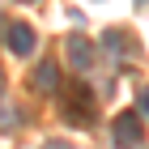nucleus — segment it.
<instances>
[{
  "label": "nucleus",
  "mask_w": 149,
  "mask_h": 149,
  "mask_svg": "<svg viewBox=\"0 0 149 149\" xmlns=\"http://www.w3.org/2000/svg\"><path fill=\"white\" fill-rule=\"evenodd\" d=\"M111 136H115V149H141V145H145L141 119H136L132 111H128V115H115V124H111Z\"/></svg>",
  "instance_id": "nucleus-1"
},
{
  "label": "nucleus",
  "mask_w": 149,
  "mask_h": 149,
  "mask_svg": "<svg viewBox=\"0 0 149 149\" xmlns=\"http://www.w3.org/2000/svg\"><path fill=\"white\" fill-rule=\"evenodd\" d=\"M64 51H68V64L77 72H90L94 68V47H90L85 34H68V38H64Z\"/></svg>",
  "instance_id": "nucleus-2"
},
{
  "label": "nucleus",
  "mask_w": 149,
  "mask_h": 149,
  "mask_svg": "<svg viewBox=\"0 0 149 149\" xmlns=\"http://www.w3.org/2000/svg\"><path fill=\"white\" fill-rule=\"evenodd\" d=\"M34 47H38L34 26H26V22L9 26V51H13V56H34Z\"/></svg>",
  "instance_id": "nucleus-3"
},
{
  "label": "nucleus",
  "mask_w": 149,
  "mask_h": 149,
  "mask_svg": "<svg viewBox=\"0 0 149 149\" xmlns=\"http://www.w3.org/2000/svg\"><path fill=\"white\" fill-rule=\"evenodd\" d=\"M34 90H38V94H56V90H60V68H56V60L38 64V72H34Z\"/></svg>",
  "instance_id": "nucleus-4"
},
{
  "label": "nucleus",
  "mask_w": 149,
  "mask_h": 149,
  "mask_svg": "<svg viewBox=\"0 0 149 149\" xmlns=\"http://www.w3.org/2000/svg\"><path fill=\"white\" fill-rule=\"evenodd\" d=\"M141 115H149V90H141Z\"/></svg>",
  "instance_id": "nucleus-5"
},
{
  "label": "nucleus",
  "mask_w": 149,
  "mask_h": 149,
  "mask_svg": "<svg viewBox=\"0 0 149 149\" xmlns=\"http://www.w3.org/2000/svg\"><path fill=\"white\" fill-rule=\"evenodd\" d=\"M0 94H4V72H0Z\"/></svg>",
  "instance_id": "nucleus-6"
}]
</instances>
